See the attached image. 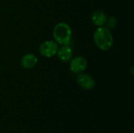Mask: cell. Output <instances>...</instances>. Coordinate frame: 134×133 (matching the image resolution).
Listing matches in <instances>:
<instances>
[{
	"instance_id": "obj_1",
	"label": "cell",
	"mask_w": 134,
	"mask_h": 133,
	"mask_svg": "<svg viewBox=\"0 0 134 133\" xmlns=\"http://www.w3.org/2000/svg\"><path fill=\"white\" fill-rule=\"evenodd\" d=\"M93 42L102 51L110 50L114 45V37L110 29L105 26L98 27L93 33Z\"/></svg>"
},
{
	"instance_id": "obj_2",
	"label": "cell",
	"mask_w": 134,
	"mask_h": 133,
	"mask_svg": "<svg viewBox=\"0 0 134 133\" xmlns=\"http://www.w3.org/2000/svg\"><path fill=\"white\" fill-rule=\"evenodd\" d=\"M54 41L60 45H69L72 37V30L70 25L65 22L57 24L53 30Z\"/></svg>"
},
{
	"instance_id": "obj_3",
	"label": "cell",
	"mask_w": 134,
	"mask_h": 133,
	"mask_svg": "<svg viewBox=\"0 0 134 133\" xmlns=\"http://www.w3.org/2000/svg\"><path fill=\"white\" fill-rule=\"evenodd\" d=\"M59 49V45L53 40H47L43 42L39 48V53L41 56L46 58H51L57 55V53Z\"/></svg>"
},
{
	"instance_id": "obj_4",
	"label": "cell",
	"mask_w": 134,
	"mask_h": 133,
	"mask_svg": "<svg viewBox=\"0 0 134 133\" xmlns=\"http://www.w3.org/2000/svg\"><path fill=\"white\" fill-rule=\"evenodd\" d=\"M88 66V63L86 59L82 56H77L75 57H72L69 61V68L71 71L74 74H79L83 73Z\"/></svg>"
},
{
	"instance_id": "obj_5",
	"label": "cell",
	"mask_w": 134,
	"mask_h": 133,
	"mask_svg": "<svg viewBox=\"0 0 134 133\" xmlns=\"http://www.w3.org/2000/svg\"><path fill=\"white\" fill-rule=\"evenodd\" d=\"M77 83L82 89L85 90H91L96 85L95 80L90 75L85 73L79 74L77 77Z\"/></svg>"
},
{
	"instance_id": "obj_6",
	"label": "cell",
	"mask_w": 134,
	"mask_h": 133,
	"mask_svg": "<svg viewBox=\"0 0 134 133\" xmlns=\"http://www.w3.org/2000/svg\"><path fill=\"white\" fill-rule=\"evenodd\" d=\"M38 63V57L33 53H27L24 55L20 60V65L24 69H31Z\"/></svg>"
},
{
	"instance_id": "obj_7",
	"label": "cell",
	"mask_w": 134,
	"mask_h": 133,
	"mask_svg": "<svg viewBox=\"0 0 134 133\" xmlns=\"http://www.w3.org/2000/svg\"><path fill=\"white\" fill-rule=\"evenodd\" d=\"M57 55L61 62L68 63L71 60L73 56V52L69 45H61V47L58 49Z\"/></svg>"
},
{
	"instance_id": "obj_8",
	"label": "cell",
	"mask_w": 134,
	"mask_h": 133,
	"mask_svg": "<svg viewBox=\"0 0 134 133\" xmlns=\"http://www.w3.org/2000/svg\"><path fill=\"white\" fill-rule=\"evenodd\" d=\"M107 17L108 16H106L104 12H103L101 10H96L91 15V21L97 27H102V26L105 25Z\"/></svg>"
},
{
	"instance_id": "obj_9",
	"label": "cell",
	"mask_w": 134,
	"mask_h": 133,
	"mask_svg": "<svg viewBox=\"0 0 134 133\" xmlns=\"http://www.w3.org/2000/svg\"><path fill=\"white\" fill-rule=\"evenodd\" d=\"M106 27L108 28V29H114L116 25H117V20L115 16H108L107 17V20H106Z\"/></svg>"
},
{
	"instance_id": "obj_10",
	"label": "cell",
	"mask_w": 134,
	"mask_h": 133,
	"mask_svg": "<svg viewBox=\"0 0 134 133\" xmlns=\"http://www.w3.org/2000/svg\"><path fill=\"white\" fill-rule=\"evenodd\" d=\"M130 72H131V74H132V75H133L134 74V67H133V66L130 67Z\"/></svg>"
}]
</instances>
